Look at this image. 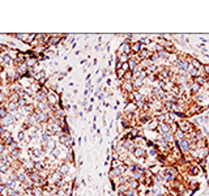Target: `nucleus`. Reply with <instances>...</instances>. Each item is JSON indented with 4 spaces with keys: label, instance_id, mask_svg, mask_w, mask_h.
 Instances as JSON below:
<instances>
[{
    "label": "nucleus",
    "instance_id": "nucleus-19",
    "mask_svg": "<svg viewBox=\"0 0 209 196\" xmlns=\"http://www.w3.org/2000/svg\"><path fill=\"white\" fill-rule=\"evenodd\" d=\"M159 129L163 132V133H167L170 131V127H169V124H166V123H161L159 124Z\"/></svg>",
    "mask_w": 209,
    "mask_h": 196
},
{
    "label": "nucleus",
    "instance_id": "nucleus-25",
    "mask_svg": "<svg viewBox=\"0 0 209 196\" xmlns=\"http://www.w3.org/2000/svg\"><path fill=\"white\" fill-rule=\"evenodd\" d=\"M5 150H7V145L3 141H0V154H4Z\"/></svg>",
    "mask_w": 209,
    "mask_h": 196
},
{
    "label": "nucleus",
    "instance_id": "nucleus-41",
    "mask_svg": "<svg viewBox=\"0 0 209 196\" xmlns=\"http://www.w3.org/2000/svg\"><path fill=\"white\" fill-rule=\"evenodd\" d=\"M124 77L127 78V80H130V78L132 77V73H130V72H128V73H124Z\"/></svg>",
    "mask_w": 209,
    "mask_h": 196
},
{
    "label": "nucleus",
    "instance_id": "nucleus-29",
    "mask_svg": "<svg viewBox=\"0 0 209 196\" xmlns=\"http://www.w3.org/2000/svg\"><path fill=\"white\" fill-rule=\"evenodd\" d=\"M205 83V80L203 77H196L195 78V84H197V85H200V84H204Z\"/></svg>",
    "mask_w": 209,
    "mask_h": 196
},
{
    "label": "nucleus",
    "instance_id": "nucleus-34",
    "mask_svg": "<svg viewBox=\"0 0 209 196\" xmlns=\"http://www.w3.org/2000/svg\"><path fill=\"white\" fill-rule=\"evenodd\" d=\"M194 62V68H196V69H199L200 67H201V64H200V62H197V60H192Z\"/></svg>",
    "mask_w": 209,
    "mask_h": 196
},
{
    "label": "nucleus",
    "instance_id": "nucleus-1",
    "mask_svg": "<svg viewBox=\"0 0 209 196\" xmlns=\"http://www.w3.org/2000/svg\"><path fill=\"white\" fill-rule=\"evenodd\" d=\"M46 102L49 103V106L60 105V106L63 107V105L60 103V95H59L58 92H55V90H50V89H49V93H47V97H46Z\"/></svg>",
    "mask_w": 209,
    "mask_h": 196
},
{
    "label": "nucleus",
    "instance_id": "nucleus-4",
    "mask_svg": "<svg viewBox=\"0 0 209 196\" xmlns=\"http://www.w3.org/2000/svg\"><path fill=\"white\" fill-rule=\"evenodd\" d=\"M29 154H30V158L31 157H34V158H41L42 156H43V150H42L41 148H31V149H29Z\"/></svg>",
    "mask_w": 209,
    "mask_h": 196
},
{
    "label": "nucleus",
    "instance_id": "nucleus-42",
    "mask_svg": "<svg viewBox=\"0 0 209 196\" xmlns=\"http://www.w3.org/2000/svg\"><path fill=\"white\" fill-rule=\"evenodd\" d=\"M130 67H128V64L127 63H123V71H127Z\"/></svg>",
    "mask_w": 209,
    "mask_h": 196
},
{
    "label": "nucleus",
    "instance_id": "nucleus-44",
    "mask_svg": "<svg viewBox=\"0 0 209 196\" xmlns=\"http://www.w3.org/2000/svg\"><path fill=\"white\" fill-rule=\"evenodd\" d=\"M106 76H107V71L104 69V71H103V73H102V77H106Z\"/></svg>",
    "mask_w": 209,
    "mask_h": 196
},
{
    "label": "nucleus",
    "instance_id": "nucleus-28",
    "mask_svg": "<svg viewBox=\"0 0 209 196\" xmlns=\"http://www.w3.org/2000/svg\"><path fill=\"white\" fill-rule=\"evenodd\" d=\"M128 67H130V69H136V62L133 60V59H131V60H130Z\"/></svg>",
    "mask_w": 209,
    "mask_h": 196
},
{
    "label": "nucleus",
    "instance_id": "nucleus-30",
    "mask_svg": "<svg viewBox=\"0 0 209 196\" xmlns=\"http://www.w3.org/2000/svg\"><path fill=\"white\" fill-rule=\"evenodd\" d=\"M124 89L127 92H132V84L131 83H125L124 84Z\"/></svg>",
    "mask_w": 209,
    "mask_h": 196
},
{
    "label": "nucleus",
    "instance_id": "nucleus-3",
    "mask_svg": "<svg viewBox=\"0 0 209 196\" xmlns=\"http://www.w3.org/2000/svg\"><path fill=\"white\" fill-rule=\"evenodd\" d=\"M61 41H63V35L61 34H50V38H49L47 43L50 46H56V45L61 43Z\"/></svg>",
    "mask_w": 209,
    "mask_h": 196
},
{
    "label": "nucleus",
    "instance_id": "nucleus-27",
    "mask_svg": "<svg viewBox=\"0 0 209 196\" xmlns=\"http://www.w3.org/2000/svg\"><path fill=\"white\" fill-rule=\"evenodd\" d=\"M25 132L24 131H18V133H17V137H18V140H21V141H22L24 139H25Z\"/></svg>",
    "mask_w": 209,
    "mask_h": 196
},
{
    "label": "nucleus",
    "instance_id": "nucleus-40",
    "mask_svg": "<svg viewBox=\"0 0 209 196\" xmlns=\"http://www.w3.org/2000/svg\"><path fill=\"white\" fill-rule=\"evenodd\" d=\"M141 120H142V122H148V120H149V116H148V115H142V116H141Z\"/></svg>",
    "mask_w": 209,
    "mask_h": 196
},
{
    "label": "nucleus",
    "instance_id": "nucleus-32",
    "mask_svg": "<svg viewBox=\"0 0 209 196\" xmlns=\"http://www.w3.org/2000/svg\"><path fill=\"white\" fill-rule=\"evenodd\" d=\"M192 76H197L199 75V69H196V68H194V67H191V72H190Z\"/></svg>",
    "mask_w": 209,
    "mask_h": 196
},
{
    "label": "nucleus",
    "instance_id": "nucleus-31",
    "mask_svg": "<svg viewBox=\"0 0 209 196\" xmlns=\"http://www.w3.org/2000/svg\"><path fill=\"white\" fill-rule=\"evenodd\" d=\"M175 136L178 137V139H180V140H183V136H184V135H183V131H182V129H179V131H176V132H175Z\"/></svg>",
    "mask_w": 209,
    "mask_h": 196
},
{
    "label": "nucleus",
    "instance_id": "nucleus-10",
    "mask_svg": "<svg viewBox=\"0 0 209 196\" xmlns=\"http://www.w3.org/2000/svg\"><path fill=\"white\" fill-rule=\"evenodd\" d=\"M7 110L9 111V112H17L18 110H20V107H18V105L17 103H14V102H9L8 101V103H7Z\"/></svg>",
    "mask_w": 209,
    "mask_h": 196
},
{
    "label": "nucleus",
    "instance_id": "nucleus-2",
    "mask_svg": "<svg viewBox=\"0 0 209 196\" xmlns=\"http://www.w3.org/2000/svg\"><path fill=\"white\" fill-rule=\"evenodd\" d=\"M33 114H34V116H35V119H37L38 124H41V123H47V122L50 120L49 111H39V110L35 109V111H34Z\"/></svg>",
    "mask_w": 209,
    "mask_h": 196
},
{
    "label": "nucleus",
    "instance_id": "nucleus-37",
    "mask_svg": "<svg viewBox=\"0 0 209 196\" xmlns=\"http://www.w3.org/2000/svg\"><path fill=\"white\" fill-rule=\"evenodd\" d=\"M125 195H127V196H136V192L132 190V191H127V192H125Z\"/></svg>",
    "mask_w": 209,
    "mask_h": 196
},
{
    "label": "nucleus",
    "instance_id": "nucleus-21",
    "mask_svg": "<svg viewBox=\"0 0 209 196\" xmlns=\"http://www.w3.org/2000/svg\"><path fill=\"white\" fill-rule=\"evenodd\" d=\"M118 58H119L120 63H125V62H127V59H128V55L127 54H119Z\"/></svg>",
    "mask_w": 209,
    "mask_h": 196
},
{
    "label": "nucleus",
    "instance_id": "nucleus-36",
    "mask_svg": "<svg viewBox=\"0 0 209 196\" xmlns=\"http://www.w3.org/2000/svg\"><path fill=\"white\" fill-rule=\"evenodd\" d=\"M5 131H7V129H5V128H4V127L2 126V124H0V137H2V136H3L4 133H5Z\"/></svg>",
    "mask_w": 209,
    "mask_h": 196
},
{
    "label": "nucleus",
    "instance_id": "nucleus-24",
    "mask_svg": "<svg viewBox=\"0 0 209 196\" xmlns=\"http://www.w3.org/2000/svg\"><path fill=\"white\" fill-rule=\"evenodd\" d=\"M29 129H30V124H29L28 122H24L22 126H21V131L25 132V131H29Z\"/></svg>",
    "mask_w": 209,
    "mask_h": 196
},
{
    "label": "nucleus",
    "instance_id": "nucleus-20",
    "mask_svg": "<svg viewBox=\"0 0 209 196\" xmlns=\"http://www.w3.org/2000/svg\"><path fill=\"white\" fill-rule=\"evenodd\" d=\"M133 153H135V156H136V157H142V156L145 154V150H144V149H141V148H135Z\"/></svg>",
    "mask_w": 209,
    "mask_h": 196
},
{
    "label": "nucleus",
    "instance_id": "nucleus-14",
    "mask_svg": "<svg viewBox=\"0 0 209 196\" xmlns=\"http://www.w3.org/2000/svg\"><path fill=\"white\" fill-rule=\"evenodd\" d=\"M11 112L7 110V107L5 106H3V105H0V120H2V119H4V118L5 116H8Z\"/></svg>",
    "mask_w": 209,
    "mask_h": 196
},
{
    "label": "nucleus",
    "instance_id": "nucleus-5",
    "mask_svg": "<svg viewBox=\"0 0 209 196\" xmlns=\"http://www.w3.org/2000/svg\"><path fill=\"white\" fill-rule=\"evenodd\" d=\"M56 171L58 173H60L63 176H64V175H67L68 173H69V164H61V165H59L58 166V169H56Z\"/></svg>",
    "mask_w": 209,
    "mask_h": 196
},
{
    "label": "nucleus",
    "instance_id": "nucleus-35",
    "mask_svg": "<svg viewBox=\"0 0 209 196\" xmlns=\"http://www.w3.org/2000/svg\"><path fill=\"white\" fill-rule=\"evenodd\" d=\"M116 72H118V73H116V76H118L119 78H122V77L124 76V71H123V69H118Z\"/></svg>",
    "mask_w": 209,
    "mask_h": 196
},
{
    "label": "nucleus",
    "instance_id": "nucleus-23",
    "mask_svg": "<svg viewBox=\"0 0 209 196\" xmlns=\"http://www.w3.org/2000/svg\"><path fill=\"white\" fill-rule=\"evenodd\" d=\"M157 56H161V58H165V59H167V58L170 56V54L167 52V51H165V50H163V51H159Z\"/></svg>",
    "mask_w": 209,
    "mask_h": 196
},
{
    "label": "nucleus",
    "instance_id": "nucleus-33",
    "mask_svg": "<svg viewBox=\"0 0 209 196\" xmlns=\"http://www.w3.org/2000/svg\"><path fill=\"white\" fill-rule=\"evenodd\" d=\"M150 64H152V62H150V60H148V59H145V60L142 62V67H146V68H148Z\"/></svg>",
    "mask_w": 209,
    "mask_h": 196
},
{
    "label": "nucleus",
    "instance_id": "nucleus-16",
    "mask_svg": "<svg viewBox=\"0 0 209 196\" xmlns=\"http://www.w3.org/2000/svg\"><path fill=\"white\" fill-rule=\"evenodd\" d=\"M180 149L183 152H188V149H190V143L187 140H180Z\"/></svg>",
    "mask_w": 209,
    "mask_h": 196
},
{
    "label": "nucleus",
    "instance_id": "nucleus-38",
    "mask_svg": "<svg viewBox=\"0 0 209 196\" xmlns=\"http://www.w3.org/2000/svg\"><path fill=\"white\" fill-rule=\"evenodd\" d=\"M191 90H192L194 93H196V92L199 90V85H197V84H194V85H192V89H191Z\"/></svg>",
    "mask_w": 209,
    "mask_h": 196
},
{
    "label": "nucleus",
    "instance_id": "nucleus-45",
    "mask_svg": "<svg viewBox=\"0 0 209 196\" xmlns=\"http://www.w3.org/2000/svg\"><path fill=\"white\" fill-rule=\"evenodd\" d=\"M0 141H2V137H0Z\"/></svg>",
    "mask_w": 209,
    "mask_h": 196
},
{
    "label": "nucleus",
    "instance_id": "nucleus-6",
    "mask_svg": "<svg viewBox=\"0 0 209 196\" xmlns=\"http://www.w3.org/2000/svg\"><path fill=\"white\" fill-rule=\"evenodd\" d=\"M43 187L41 186H37L34 184V187L31 188V196H43Z\"/></svg>",
    "mask_w": 209,
    "mask_h": 196
},
{
    "label": "nucleus",
    "instance_id": "nucleus-7",
    "mask_svg": "<svg viewBox=\"0 0 209 196\" xmlns=\"http://www.w3.org/2000/svg\"><path fill=\"white\" fill-rule=\"evenodd\" d=\"M38 58H28L26 59V66H28V68H35V67H38Z\"/></svg>",
    "mask_w": 209,
    "mask_h": 196
},
{
    "label": "nucleus",
    "instance_id": "nucleus-43",
    "mask_svg": "<svg viewBox=\"0 0 209 196\" xmlns=\"http://www.w3.org/2000/svg\"><path fill=\"white\" fill-rule=\"evenodd\" d=\"M204 69H205V72L209 75V66H205V67H204Z\"/></svg>",
    "mask_w": 209,
    "mask_h": 196
},
{
    "label": "nucleus",
    "instance_id": "nucleus-12",
    "mask_svg": "<svg viewBox=\"0 0 209 196\" xmlns=\"http://www.w3.org/2000/svg\"><path fill=\"white\" fill-rule=\"evenodd\" d=\"M37 110H39V111H49V103L46 101L37 102Z\"/></svg>",
    "mask_w": 209,
    "mask_h": 196
},
{
    "label": "nucleus",
    "instance_id": "nucleus-8",
    "mask_svg": "<svg viewBox=\"0 0 209 196\" xmlns=\"http://www.w3.org/2000/svg\"><path fill=\"white\" fill-rule=\"evenodd\" d=\"M2 56H3V63H4V66H12L13 64V58L8 52L2 54Z\"/></svg>",
    "mask_w": 209,
    "mask_h": 196
},
{
    "label": "nucleus",
    "instance_id": "nucleus-15",
    "mask_svg": "<svg viewBox=\"0 0 209 196\" xmlns=\"http://www.w3.org/2000/svg\"><path fill=\"white\" fill-rule=\"evenodd\" d=\"M11 170V164H0V174H7Z\"/></svg>",
    "mask_w": 209,
    "mask_h": 196
},
{
    "label": "nucleus",
    "instance_id": "nucleus-11",
    "mask_svg": "<svg viewBox=\"0 0 209 196\" xmlns=\"http://www.w3.org/2000/svg\"><path fill=\"white\" fill-rule=\"evenodd\" d=\"M130 51H131V46L128 45V43H122V46H120V48H119V54H130Z\"/></svg>",
    "mask_w": 209,
    "mask_h": 196
},
{
    "label": "nucleus",
    "instance_id": "nucleus-22",
    "mask_svg": "<svg viewBox=\"0 0 209 196\" xmlns=\"http://www.w3.org/2000/svg\"><path fill=\"white\" fill-rule=\"evenodd\" d=\"M141 85H142V78L141 77H137L136 80H135V83H133V86L135 88H140Z\"/></svg>",
    "mask_w": 209,
    "mask_h": 196
},
{
    "label": "nucleus",
    "instance_id": "nucleus-39",
    "mask_svg": "<svg viewBox=\"0 0 209 196\" xmlns=\"http://www.w3.org/2000/svg\"><path fill=\"white\" fill-rule=\"evenodd\" d=\"M130 186H131V188H132V190H135V188L137 187V182H135V181H132V182L130 183Z\"/></svg>",
    "mask_w": 209,
    "mask_h": 196
},
{
    "label": "nucleus",
    "instance_id": "nucleus-13",
    "mask_svg": "<svg viewBox=\"0 0 209 196\" xmlns=\"http://www.w3.org/2000/svg\"><path fill=\"white\" fill-rule=\"evenodd\" d=\"M20 156H21V149H20V148H17V149L9 152V157H11V160H18V158H20Z\"/></svg>",
    "mask_w": 209,
    "mask_h": 196
},
{
    "label": "nucleus",
    "instance_id": "nucleus-18",
    "mask_svg": "<svg viewBox=\"0 0 209 196\" xmlns=\"http://www.w3.org/2000/svg\"><path fill=\"white\" fill-rule=\"evenodd\" d=\"M149 56H150V52L148 50H140V58L141 59H144V60H145V59L149 58Z\"/></svg>",
    "mask_w": 209,
    "mask_h": 196
},
{
    "label": "nucleus",
    "instance_id": "nucleus-26",
    "mask_svg": "<svg viewBox=\"0 0 209 196\" xmlns=\"http://www.w3.org/2000/svg\"><path fill=\"white\" fill-rule=\"evenodd\" d=\"M131 48H132L133 51H136V52H137V51L140 52V48H141V43H140V42H137V43H135V45H133V46L131 47Z\"/></svg>",
    "mask_w": 209,
    "mask_h": 196
},
{
    "label": "nucleus",
    "instance_id": "nucleus-17",
    "mask_svg": "<svg viewBox=\"0 0 209 196\" xmlns=\"http://www.w3.org/2000/svg\"><path fill=\"white\" fill-rule=\"evenodd\" d=\"M165 179L166 181H173L174 179V173L171 170H166V173H165Z\"/></svg>",
    "mask_w": 209,
    "mask_h": 196
},
{
    "label": "nucleus",
    "instance_id": "nucleus-9",
    "mask_svg": "<svg viewBox=\"0 0 209 196\" xmlns=\"http://www.w3.org/2000/svg\"><path fill=\"white\" fill-rule=\"evenodd\" d=\"M43 77H46V71H45V69H39V71H37V72H35V75L33 76V80L38 83V81H39V80H42Z\"/></svg>",
    "mask_w": 209,
    "mask_h": 196
}]
</instances>
